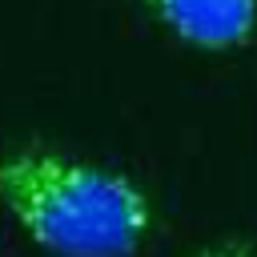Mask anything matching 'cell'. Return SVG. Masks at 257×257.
I'll return each mask as SVG.
<instances>
[{"instance_id":"cell-1","label":"cell","mask_w":257,"mask_h":257,"mask_svg":"<svg viewBox=\"0 0 257 257\" xmlns=\"http://www.w3.org/2000/svg\"><path fill=\"white\" fill-rule=\"evenodd\" d=\"M0 201L56 257H133L153 221L128 177L52 149L0 157Z\"/></svg>"},{"instance_id":"cell-2","label":"cell","mask_w":257,"mask_h":257,"mask_svg":"<svg viewBox=\"0 0 257 257\" xmlns=\"http://www.w3.org/2000/svg\"><path fill=\"white\" fill-rule=\"evenodd\" d=\"M145 8L185 44L237 48L257 28V0H145Z\"/></svg>"},{"instance_id":"cell-3","label":"cell","mask_w":257,"mask_h":257,"mask_svg":"<svg viewBox=\"0 0 257 257\" xmlns=\"http://www.w3.org/2000/svg\"><path fill=\"white\" fill-rule=\"evenodd\" d=\"M193 257H245L241 249H205V253H193Z\"/></svg>"}]
</instances>
